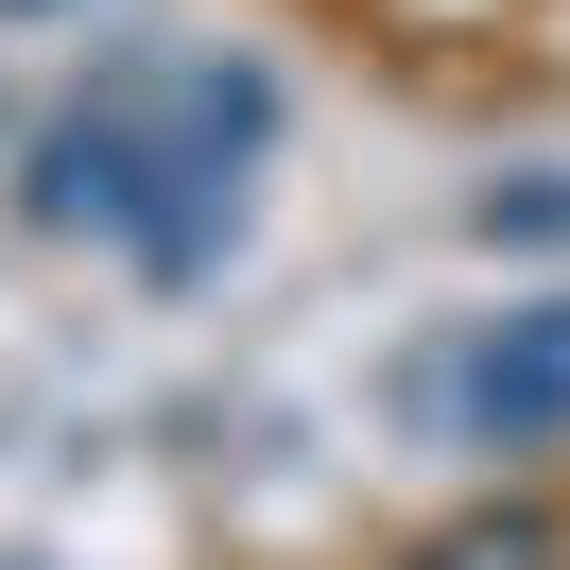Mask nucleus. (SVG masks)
<instances>
[{
	"mask_svg": "<svg viewBox=\"0 0 570 570\" xmlns=\"http://www.w3.org/2000/svg\"><path fill=\"white\" fill-rule=\"evenodd\" d=\"M259 139H277V70H259V52H121L87 105H52L36 225L139 259V277H208L225 225H243Z\"/></svg>",
	"mask_w": 570,
	"mask_h": 570,
	"instance_id": "f257e3e1",
	"label": "nucleus"
},
{
	"mask_svg": "<svg viewBox=\"0 0 570 570\" xmlns=\"http://www.w3.org/2000/svg\"><path fill=\"white\" fill-rule=\"evenodd\" d=\"M432 397H450V432H466V450H553V432H570V294L501 312V328H484V346H466Z\"/></svg>",
	"mask_w": 570,
	"mask_h": 570,
	"instance_id": "f03ea898",
	"label": "nucleus"
},
{
	"mask_svg": "<svg viewBox=\"0 0 570 570\" xmlns=\"http://www.w3.org/2000/svg\"><path fill=\"white\" fill-rule=\"evenodd\" d=\"M432 570H553V535H535V519H484V535H450Z\"/></svg>",
	"mask_w": 570,
	"mask_h": 570,
	"instance_id": "7ed1b4c3",
	"label": "nucleus"
},
{
	"mask_svg": "<svg viewBox=\"0 0 570 570\" xmlns=\"http://www.w3.org/2000/svg\"><path fill=\"white\" fill-rule=\"evenodd\" d=\"M0 18H52V0H0Z\"/></svg>",
	"mask_w": 570,
	"mask_h": 570,
	"instance_id": "20e7f679",
	"label": "nucleus"
}]
</instances>
